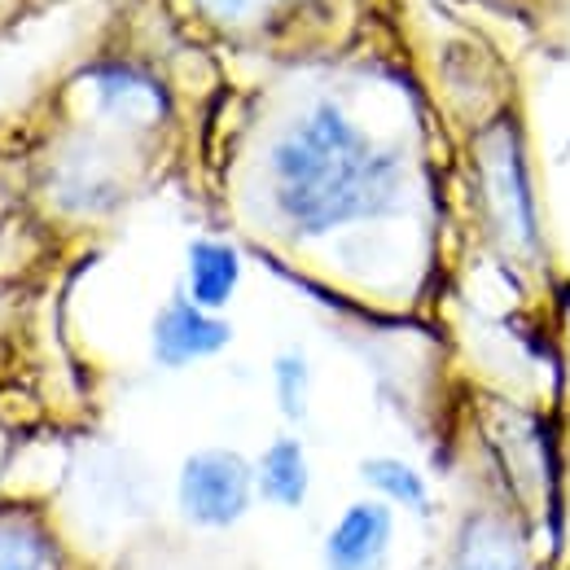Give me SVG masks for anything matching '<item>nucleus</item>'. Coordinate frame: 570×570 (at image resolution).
I'll list each match as a JSON object with an SVG mask.
<instances>
[{"label":"nucleus","mask_w":570,"mask_h":570,"mask_svg":"<svg viewBox=\"0 0 570 570\" xmlns=\"http://www.w3.org/2000/svg\"><path fill=\"white\" fill-rule=\"evenodd\" d=\"M443 570H531V553L509 522L492 513H474L456 531Z\"/></svg>","instance_id":"39448f33"},{"label":"nucleus","mask_w":570,"mask_h":570,"mask_svg":"<svg viewBox=\"0 0 570 570\" xmlns=\"http://www.w3.org/2000/svg\"><path fill=\"white\" fill-rule=\"evenodd\" d=\"M255 488L259 497L277 509H298L307 492H312V465H307V452L294 434H282L264 448L259 465H255Z\"/></svg>","instance_id":"423d86ee"},{"label":"nucleus","mask_w":570,"mask_h":570,"mask_svg":"<svg viewBox=\"0 0 570 570\" xmlns=\"http://www.w3.org/2000/svg\"><path fill=\"white\" fill-rule=\"evenodd\" d=\"M268 176L285 224L321 237L338 224L395 212L404 158L382 149L338 106H316L273 145Z\"/></svg>","instance_id":"f257e3e1"},{"label":"nucleus","mask_w":570,"mask_h":570,"mask_svg":"<svg viewBox=\"0 0 570 570\" xmlns=\"http://www.w3.org/2000/svg\"><path fill=\"white\" fill-rule=\"evenodd\" d=\"M233 338L228 321L198 307L189 294H176L158 316H154V360L167 368H185L194 360H207L224 352Z\"/></svg>","instance_id":"20e7f679"},{"label":"nucleus","mask_w":570,"mask_h":570,"mask_svg":"<svg viewBox=\"0 0 570 570\" xmlns=\"http://www.w3.org/2000/svg\"><path fill=\"white\" fill-rule=\"evenodd\" d=\"M189 298L207 312L228 307V298L237 294L242 285V255L228 246V242H215V237H198L189 246Z\"/></svg>","instance_id":"0eeeda50"},{"label":"nucleus","mask_w":570,"mask_h":570,"mask_svg":"<svg viewBox=\"0 0 570 570\" xmlns=\"http://www.w3.org/2000/svg\"><path fill=\"white\" fill-rule=\"evenodd\" d=\"M395 544V509L386 500H356L347 504L325 544H321V567L325 570H382Z\"/></svg>","instance_id":"7ed1b4c3"},{"label":"nucleus","mask_w":570,"mask_h":570,"mask_svg":"<svg viewBox=\"0 0 570 570\" xmlns=\"http://www.w3.org/2000/svg\"><path fill=\"white\" fill-rule=\"evenodd\" d=\"M0 570H62L53 540L27 513H0Z\"/></svg>","instance_id":"1a4fd4ad"},{"label":"nucleus","mask_w":570,"mask_h":570,"mask_svg":"<svg viewBox=\"0 0 570 570\" xmlns=\"http://www.w3.org/2000/svg\"><path fill=\"white\" fill-rule=\"evenodd\" d=\"M255 465L233 448H203L185 456L176 479V504L185 522L203 531L237 527L255 504Z\"/></svg>","instance_id":"f03ea898"},{"label":"nucleus","mask_w":570,"mask_h":570,"mask_svg":"<svg viewBox=\"0 0 570 570\" xmlns=\"http://www.w3.org/2000/svg\"><path fill=\"white\" fill-rule=\"evenodd\" d=\"M360 479L377 492V500H386L391 509H404L413 518H430V509H434L426 474L417 465L400 461V456H368L360 465Z\"/></svg>","instance_id":"6e6552de"},{"label":"nucleus","mask_w":570,"mask_h":570,"mask_svg":"<svg viewBox=\"0 0 570 570\" xmlns=\"http://www.w3.org/2000/svg\"><path fill=\"white\" fill-rule=\"evenodd\" d=\"M273 391H277V404L289 422H298L307 413V391H312V373H307V360L298 352H285L273 364Z\"/></svg>","instance_id":"9d476101"}]
</instances>
